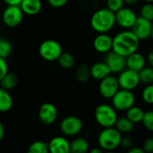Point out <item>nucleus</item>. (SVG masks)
I'll return each mask as SVG.
<instances>
[{
    "label": "nucleus",
    "instance_id": "nucleus-12",
    "mask_svg": "<svg viewBox=\"0 0 153 153\" xmlns=\"http://www.w3.org/2000/svg\"><path fill=\"white\" fill-rule=\"evenodd\" d=\"M152 29V22L142 16H138L134 24L131 28L134 34L141 40H146L151 38Z\"/></svg>",
    "mask_w": 153,
    "mask_h": 153
},
{
    "label": "nucleus",
    "instance_id": "nucleus-32",
    "mask_svg": "<svg viewBox=\"0 0 153 153\" xmlns=\"http://www.w3.org/2000/svg\"><path fill=\"white\" fill-rule=\"evenodd\" d=\"M142 123L145 129L153 133V110L144 112Z\"/></svg>",
    "mask_w": 153,
    "mask_h": 153
},
{
    "label": "nucleus",
    "instance_id": "nucleus-36",
    "mask_svg": "<svg viewBox=\"0 0 153 153\" xmlns=\"http://www.w3.org/2000/svg\"><path fill=\"white\" fill-rule=\"evenodd\" d=\"M8 72V65L4 58L0 56V80Z\"/></svg>",
    "mask_w": 153,
    "mask_h": 153
},
{
    "label": "nucleus",
    "instance_id": "nucleus-20",
    "mask_svg": "<svg viewBox=\"0 0 153 153\" xmlns=\"http://www.w3.org/2000/svg\"><path fill=\"white\" fill-rule=\"evenodd\" d=\"M89 148V142L84 137H76L70 143V152L72 153H85Z\"/></svg>",
    "mask_w": 153,
    "mask_h": 153
},
{
    "label": "nucleus",
    "instance_id": "nucleus-25",
    "mask_svg": "<svg viewBox=\"0 0 153 153\" xmlns=\"http://www.w3.org/2000/svg\"><path fill=\"white\" fill-rule=\"evenodd\" d=\"M57 62L63 69H66V70L74 67L75 64L74 56L68 52H62L57 59Z\"/></svg>",
    "mask_w": 153,
    "mask_h": 153
},
{
    "label": "nucleus",
    "instance_id": "nucleus-30",
    "mask_svg": "<svg viewBox=\"0 0 153 153\" xmlns=\"http://www.w3.org/2000/svg\"><path fill=\"white\" fill-rule=\"evenodd\" d=\"M12 50V44L7 39H0V56L5 59L11 55Z\"/></svg>",
    "mask_w": 153,
    "mask_h": 153
},
{
    "label": "nucleus",
    "instance_id": "nucleus-45",
    "mask_svg": "<svg viewBox=\"0 0 153 153\" xmlns=\"http://www.w3.org/2000/svg\"><path fill=\"white\" fill-rule=\"evenodd\" d=\"M144 2H147V3H153V0H143Z\"/></svg>",
    "mask_w": 153,
    "mask_h": 153
},
{
    "label": "nucleus",
    "instance_id": "nucleus-28",
    "mask_svg": "<svg viewBox=\"0 0 153 153\" xmlns=\"http://www.w3.org/2000/svg\"><path fill=\"white\" fill-rule=\"evenodd\" d=\"M29 153H48V143L41 141L33 142L28 148Z\"/></svg>",
    "mask_w": 153,
    "mask_h": 153
},
{
    "label": "nucleus",
    "instance_id": "nucleus-19",
    "mask_svg": "<svg viewBox=\"0 0 153 153\" xmlns=\"http://www.w3.org/2000/svg\"><path fill=\"white\" fill-rule=\"evenodd\" d=\"M20 7L24 14L35 15L41 11L42 2L41 0H22Z\"/></svg>",
    "mask_w": 153,
    "mask_h": 153
},
{
    "label": "nucleus",
    "instance_id": "nucleus-11",
    "mask_svg": "<svg viewBox=\"0 0 153 153\" xmlns=\"http://www.w3.org/2000/svg\"><path fill=\"white\" fill-rule=\"evenodd\" d=\"M120 89L117 78L112 74H109L100 81L99 91L100 95L107 100H111L112 97Z\"/></svg>",
    "mask_w": 153,
    "mask_h": 153
},
{
    "label": "nucleus",
    "instance_id": "nucleus-31",
    "mask_svg": "<svg viewBox=\"0 0 153 153\" xmlns=\"http://www.w3.org/2000/svg\"><path fill=\"white\" fill-rule=\"evenodd\" d=\"M142 99L145 103L153 105V83L147 84L143 88L142 91Z\"/></svg>",
    "mask_w": 153,
    "mask_h": 153
},
{
    "label": "nucleus",
    "instance_id": "nucleus-2",
    "mask_svg": "<svg viewBox=\"0 0 153 153\" xmlns=\"http://www.w3.org/2000/svg\"><path fill=\"white\" fill-rule=\"evenodd\" d=\"M90 23L97 33H108L116 25L115 13L107 7L98 9L92 13Z\"/></svg>",
    "mask_w": 153,
    "mask_h": 153
},
{
    "label": "nucleus",
    "instance_id": "nucleus-15",
    "mask_svg": "<svg viewBox=\"0 0 153 153\" xmlns=\"http://www.w3.org/2000/svg\"><path fill=\"white\" fill-rule=\"evenodd\" d=\"M113 37L108 33H98L93 40L94 49L100 54H107L112 50Z\"/></svg>",
    "mask_w": 153,
    "mask_h": 153
},
{
    "label": "nucleus",
    "instance_id": "nucleus-17",
    "mask_svg": "<svg viewBox=\"0 0 153 153\" xmlns=\"http://www.w3.org/2000/svg\"><path fill=\"white\" fill-rule=\"evenodd\" d=\"M126 68L139 73L146 65V59L142 54L136 51L126 57Z\"/></svg>",
    "mask_w": 153,
    "mask_h": 153
},
{
    "label": "nucleus",
    "instance_id": "nucleus-29",
    "mask_svg": "<svg viewBox=\"0 0 153 153\" xmlns=\"http://www.w3.org/2000/svg\"><path fill=\"white\" fill-rule=\"evenodd\" d=\"M140 16L153 22V3L143 4L140 9Z\"/></svg>",
    "mask_w": 153,
    "mask_h": 153
},
{
    "label": "nucleus",
    "instance_id": "nucleus-37",
    "mask_svg": "<svg viewBox=\"0 0 153 153\" xmlns=\"http://www.w3.org/2000/svg\"><path fill=\"white\" fill-rule=\"evenodd\" d=\"M48 4L55 8H60L66 4L68 0H47Z\"/></svg>",
    "mask_w": 153,
    "mask_h": 153
},
{
    "label": "nucleus",
    "instance_id": "nucleus-40",
    "mask_svg": "<svg viewBox=\"0 0 153 153\" xmlns=\"http://www.w3.org/2000/svg\"><path fill=\"white\" fill-rule=\"evenodd\" d=\"M147 60H148V63L151 66L153 67V48L149 52L148 54V56H147Z\"/></svg>",
    "mask_w": 153,
    "mask_h": 153
},
{
    "label": "nucleus",
    "instance_id": "nucleus-18",
    "mask_svg": "<svg viewBox=\"0 0 153 153\" xmlns=\"http://www.w3.org/2000/svg\"><path fill=\"white\" fill-rule=\"evenodd\" d=\"M90 73H91V76L93 79L98 80V81H100L103 78H105L106 76L111 74V71H110L109 67L104 61L97 62V63L93 64L90 67Z\"/></svg>",
    "mask_w": 153,
    "mask_h": 153
},
{
    "label": "nucleus",
    "instance_id": "nucleus-3",
    "mask_svg": "<svg viewBox=\"0 0 153 153\" xmlns=\"http://www.w3.org/2000/svg\"><path fill=\"white\" fill-rule=\"evenodd\" d=\"M122 134L115 127H105L98 136V144L103 152H113L120 146Z\"/></svg>",
    "mask_w": 153,
    "mask_h": 153
},
{
    "label": "nucleus",
    "instance_id": "nucleus-10",
    "mask_svg": "<svg viewBox=\"0 0 153 153\" xmlns=\"http://www.w3.org/2000/svg\"><path fill=\"white\" fill-rule=\"evenodd\" d=\"M115 16L116 24L125 30H131L138 17L133 9L126 6H123L120 10L116 12Z\"/></svg>",
    "mask_w": 153,
    "mask_h": 153
},
{
    "label": "nucleus",
    "instance_id": "nucleus-22",
    "mask_svg": "<svg viewBox=\"0 0 153 153\" xmlns=\"http://www.w3.org/2000/svg\"><path fill=\"white\" fill-rule=\"evenodd\" d=\"M122 134H130L134 127V124L128 119L126 117H118L115 126H114Z\"/></svg>",
    "mask_w": 153,
    "mask_h": 153
},
{
    "label": "nucleus",
    "instance_id": "nucleus-33",
    "mask_svg": "<svg viewBox=\"0 0 153 153\" xmlns=\"http://www.w3.org/2000/svg\"><path fill=\"white\" fill-rule=\"evenodd\" d=\"M125 4L124 0H107V8L116 13L120 10Z\"/></svg>",
    "mask_w": 153,
    "mask_h": 153
},
{
    "label": "nucleus",
    "instance_id": "nucleus-6",
    "mask_svg": "<svg viewBox=\"0 0 153 153\" xmlns=\"http://www.w3.org/2000/svg\"><path fill=\"white\" fill-rule=\"evenodd\" d=\"M112 106L117 111L124 112L133 107L135 103V96L133 91L119 89L112 97Z\"/></svg>",
    "mask_w": 153,
    "mask_h": 153
},
{
    "label": "nucleus",
    "instance_id": "nucleus-5",
    "mask_svg": "<svg viewBox=\"0 0 153 153\" xmlns=\"http://www.w3.org/2000/svg\"><path fill=\"white\" fill-rule=\"evenodd\" d=\"M62 52L63 48L60 43L52 39L42 41L39 47V56H41V58L48 62L57 61Z\"/></svg>",
    "mask_w": 153,
    "mask_h": 153
},
{
    "label": "nucleus",
    "instance_id": "nucleus-8",
    "mask_svg": "<svg viewBox=\"0 0 153 153\" xmlns=\"http://www.w3.org/2000/svg\"><path fill=\"white\" fill-rule=\"evenodd\" d=\"M23 12L20 5H7L2 14L4 24L10 28L17 27L23 20Z\"/></svg>",
    "mask_w": 153,
    "mask_h": 153
},
{
    "label": "nucleus",
    "instance_id": "nucleus-4",
    "mask_svg": "<svg viewBox=\"0 0 153 153\" xmlns=\"http://www.w3.org/2000/svg\"><path fill=\"white\" fill-rule=\"evenodd\" d=\"M94 117L98 125L101 127H111L114 126L118 117L116 108L108 104L99 105L94 111Z\"/></svg>",
    "mask_w": 153,
    "mask_h": 153
},
{
    "label": "nucleus",
    "instance_id": "nucleus-43",
    "mask_svg": "<svg viewBox=\"0 0 153 153\" xmlns=\"http://www.w3.org/2000/svg\"><path fill=\"white\" fill-rule=\"evenodd\" d=\"M103 152V150L100 147L98 148H93L92 150H91V153H101Z\"/></svg>",
    "mask_w": 153,
    "mask_h": 153
},
{
    "label": "nucleus",
    "instance_id": "nucleus-13",
    "mask_svg": "<svg viewBox=\"0 0 153 153\" xmlns=\"http://www.w3.org/2000/svg\"><path fill=\"white\" fill-rule=\"evenodd\" d=\"M104 62L109 67L111 74H119L126 68V57L112 50L106 54Z\"/></svg>",
    "mask_w": 153,
    "mask_h": 153
},
{
    "label": "nucleus",
    "instance_id": "nucleus-23",
    "mask_svg": "<svg viewBox=\"0 0 153 153\" xmlns=\"http://www.w3.org/2000/svg\"><path fill=\"white\" fill-rule=\"evenodd\" d=\"M18 83V77L14 73L7 72L0 80V86L7 91L13 90Z\"/></svg>",
    "mask_w": 153,
    "mask_h": 153
},
{
    "label": "nucleus",
    "instance_id": "nucleus-42",
    "mask_svg": "<svg viewBox=\"0 0 153 153\" xmlns=\"http://www.w3.org/2000/svg\"><path fill=\"white\" fill-rule=\"evenodd\" d=\"M124 2L127 5H134V4H136L139 2V0H124Z\"/></svg>",
    "mask_w": 153,
    "mask_h": 153
},
{
    "label": "nucleus",
    "instance_id": "nucleus-39",
    "mask_svg": "<svg viewBox=\"0 0 153 153\" xmlns=\"http://www.w3.org/2000/svg\"><path fill=\"white\" fill-rule=\"evenodd\" d=\"M129 151V153H144V151L143 148H140V147H132Z\"/></svg>",
    "mask_w": 153,
    "mask_h": 153
},
{
    "label": "nucleus",
    "instance_id": "nucleus-44",
    "mask_svg": "<svg viewBox=\"0 0 153 153\" xmlns=\"http://www.w3.org/2000/svg\"><path fill=\"white\" fill-rule=\"evenodd\" d=\"M151 39H152V41H153V22H152V34H151Z\"/></svg>",
    "mask_w": 153,
    "mask_h": 153
},
{
    "label": "nucleus",
    "instance_id": "nucleus-34",
    "mask_svg": "<svg viewBox=\"0 0 153 153\" xmlns=\"http://www.w3.org/2000/svg\"><path fill=\"white\" fill-rule=\"evenodd\" d=\"M120 146L123 148V149H126V150H130L132 147H133V141L132 139L129 137V136H123L122 135V138H121V142H120Z\"/></svg>",
    "mask_w": 153,
    "mask_h": 153
},
{
    "label": "nucleus",
    "instance_id": "nucleus-26",
    "mask_svg": "<svg viewBox=\"0 0 153 153\" xmlns=\"http://www.w3.org/2000/svg\"><path fill=\"white\" fill-rule=\"evenodd\" d=\"M140 81L142 83L147 85L153 83V67L152 66H144L139 72Z\"/></svg>",
    "mask_w": 153,
    "mask_h": 153
},
{
    "label": "nucleus",
    "instance_id": "nucleus-1",
    "mask_svg": "<svg viewBox=\"0 0 153 153\" xmlns=\"http://www.w3.org/2000/svg\"><path fill=\"white\" fill-rule=\"evenodd\" d=\"M140 46V39L131 30H125L113 37L112 51L126 57L136 52Z\"/></svg>",
    "mask_w": 153,
    "mask_h": 153
},
{
    "label": "nucleus",
    "instance_id": "nucleus-46",
    "mask_svg": "<svg viewBox=\"0 0 153 153\" xmlns=\"http://www.w3.org/2000/svg\"><path fill=\"white\" fill-rule=\"evenodd\" d=\"M0 1H1V0H0Z\"/></svg>",
    "mask_w": 153,
    "mask_h": 153
},
{
    "label": "nucleus",
    "instance_id": "nucleus-38",
    "mask_svg": "<svg viewBox=\"0 0 153 153\" xmlns=\"http://www.w3.org/2000/svg\"><path fill=\"white\" fill-rule=\"evenodd\" d=\"M7 5H20L22 0H3Z\"/></svg>",
    "mask_w": 153,
    "mask_h": 153
},
{
    "label": "nucleus",
    "instance_id": "nucleus-7",
    "mask_svg": "<svg viewBox=\"0 0 153 153\" xmlns=\"http://www.w3.org/2000/svg\"><path fill=\"white\" fill-rule=\"evenodd\" d=\"M117 78L120 89L124 90L134 91L139 86L141 82L139 73L129 68H126L122 72H120Z\"/></svg>",
    "mask_w": 153,
    "mask_h": 153
},
{
    "label": "nucleus",
    "instance_id": "nucleus-41",
    "mask_svg": "<svg viewBox=\"0 0 153 153\" xmlns=\"http://www.w3.org/2000/svg\"><path fill=\"white\" fill-rule=\"evenodd\" d=\"M4 136V127L3 123L0 121V141L3 140Z\"/></svg>",
    "mask_w": 153,
    "mask_h": 153
},
{
    "label": "nucleus",
    "instance_id": "nucleus-16",
    "mask_svg": "<svg viewBox=\"0 0 153 153\" xmlns=\"http://www.w3.org/2000/svg\"><path fill=\"white\" fill-rule=\"evenodd\" d=\"M48 150L51 153H69L70 143L63 136H56L48 143Z\"/></svg>",
    "mask_w": 153,
    "mask_h": 153
},
{
    "label": "nucleus",
    "instance_id": "nucleus-14",
    "mask_svg": "<svg viewBox=\"0 0 153 153\" xmlns=\"http://www.w3.org/2000/svg\"><path fill=\"white\" fill-rule=\"evenodd\" d=\"M57 108L50 102L43 103L39 108V118L41 123L47 126L54 124L57 118Z\"/></svg>",
    "mask_w": 153,
    "mask_h": 153
},
{
    "label": "nucleus",
    "instance_id": "nucleus-9",
    "mask_svg": "<svg viewBox=\"0 0 153 153\" xmlns=\"http://www.w3.org/2000/svg\"><path fill=\"white\" fill-rule=\"evenodd\" d=\"M82 121L75 116L65 117L60 123V131L66 136H76L82 130Z\"/></svg>",
    "mask_w": 153,
    "mask_h": 153
},
{
    "label": "nucleus",
    "instance_id": "nucleus-35",
    "mask_svg": "<svg viewBox=\"0 0 153 153\" xmlns=\"http://www.w3.org/2000/svg\"><path fill=\"white\" fill-rule=\"evenodd\" d=\"M142 148L143 149L144 152H153V137H150V138L146 139L143 142Z\"/></svg>",
    "mask_w": 153,
    "mask_h": 153
},
{
    "label": "nucleus",
    "instance_id": "nucleus-27",
    "mask_svg": "<svg viewBox=\"0 0 153 153\" xmlns=\"http://www.w3.org/2000/svg\"><path fill=\"white\" fill-rule=\"evenodd\" d=\"M76 79L81 83H85L88 82L89 78L91 77L90 67L86 65H80L76 70Z\"/></svg>",
    "mask_w": 153,
    "mask_h": 153
},
{
    "label": "nucleus",
    "instance_id": "nucleus-21",
    "mask_svg": "<svg viewBox=\"0 0 153 153\" xmlns=\"http://www.w3.org/2000/svg\"><path fill=\"white\" fill-rule=\"evenodd\" d=\"M13 107V98L9 91L0 87V113L8 112Z\"/></svg>",
    "mask_w": 153,
    "mask_h": 153
},
{
    "label": "nucleus",
    "instance_id": "nucleus-24",
    "mask_svg": "<svg viewBox=\"0 0 153 153\" xmlns=\"http://www.w3.org/2000/svg\"><path fill=\"white\" fill-rule=\"evenodd\" d=\"M126 112V117L128 119H130L134 124L142 123V120H143V117L144 115V111L143 110V108L134 105L129 109H127Z\"/></svg>",
    "mask_w": 153,
    "mask_h": 153
}]
</instances>
